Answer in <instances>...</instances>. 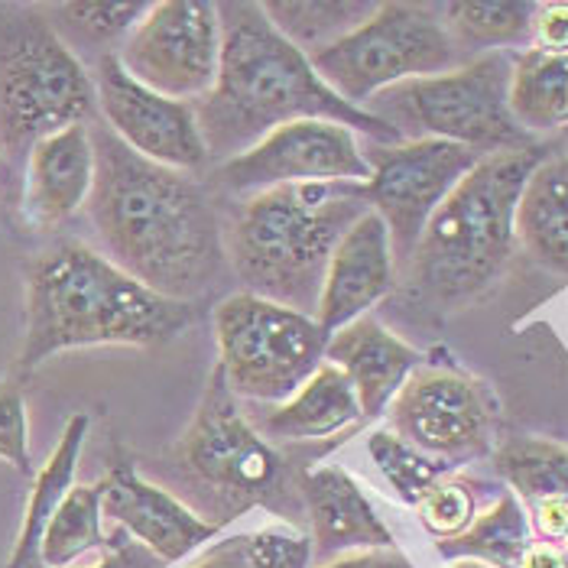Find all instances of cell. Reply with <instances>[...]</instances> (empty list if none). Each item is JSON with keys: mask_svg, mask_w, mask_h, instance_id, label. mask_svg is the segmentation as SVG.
<instances>
[{"mask_svg": "<svg viewBox=\"0 0 568 568\" xmlns=\"http://www.w3.org/2000/svg\"><path fill=\"white\" fill-rule=\"evenodd\" d=\"M91 143L98 170L88 219L101 254L153 293L195 306L227 266L212 189L192 173L143 160L101 121Z\"/></svg>", "mask_w": 568, "mask_h": 568, "instance_id": "6da1fadb", "label": "cell"}, {"mask_svg": "<svg viewBox=\"0 0 568 568\" xmlns=\"http://www.w3.org/2000/svg\"><path fill=\"white\" fill-rule=\"evenodd\" d=\"M221 65L215 88L195 101L199 131L212 163H227L266 133L296 121H332L381 146L403 143L394 128L354 108L318 79L306 52L290 43L263 13V3H219Z\"/></svg>", "mask_w": 568, "mask_h": 568, "instance_id": "7a4b0ae2", "label": "cell"}, {"mask_svg": "<svg viewBox=\"0 0 568 568\" xmlns=\"http://www.w3.org/2000/svg\"><path fill=\"white\" fill-rule=\"evenodd\" d=\"M195 325V306L136 283L101 251L59 241L27 266V322L20 371L75 348H156Z\"/></svg>", "mask_w": 568, "mask_h": 568, "instance_id": "3957f363", "label": "cell"}, {"mask_svg": "<svg viewBox=\"0 0 568 568\" xmlns=\"http://www.w3.org/2000/svg\"><path fill=\"white\" fill-rule=\"evenodd\" d=\"M371 212L357 182H306L244 199L221 219L224 261L244 293L315 318L328 261Z\"/></svg>", "mask_w": 568, "mask_h": 568, "instance_id": "277c9868", "label": "cell"}, {"mask_svg": "<svg viewBox=\"0 0 568 568\" xmlns=\"http://www.w3.org/2000/svg\"><path fill=\"white\" fill-rule=\"evenodd\" d=\"M546 146L494 153L465 175L429 219L409 261L406 293L426 308L455 312L484 296L517 247V202Z\"/></svg>", "mask_w": 568, "mask_h": 568, "instance_id": "5b68a950", "label": "cell"}, {"mask_svg": "<svg viewBox=\"0 0 568 568\" xmlns=\"http://www.w3.org/2000/svg\"><path fill=\"white\" fill-rule=\"evenodd\" d=\"M173 475L195 494V514L221 526L251 507H266L286 524H300L303 478L296 462L254 429L221 371L209 377L205 396L173 445Z\"/></svg>", "mask_w": 568, "mask_h": 568, "instance_id": "8992f818", "label": "cell"}, {"mask_svg": "<svg viewBox=\"0 0 568 568\" xmlns=\"http://www.w3.org/2000/svg\"><path fill=\"white\" fill-rule=\"evenodd\" d=\"M517 52H487L452 72L381 91L364 111L381 118L399 140H445L478 156L539 146L510 111Z\"/></svg>", "mask_w": 568, "mask_h": 568, "instance_id": "52a82bcc", "label": "cell"}, {"mask_svg": "<svg viewBox=\"0 0 568 568\" xmlns=\"http://www.w3.org/2000/svg\"><path fill=\"white\" fill-rule=\"evenodd\" d=\"M94 79L43 13H23L0 33V150L33 143L94 114Z\"/></svg>", "mask_w": 568, "mask_h": 568, "instance_id": "ba28073f", "label": "cell"}, {"mask_svg": "<svg viewBox=\"0 0 568 568\" xmlns=\"http://www.w3.org/2000/svg\"><path fill=\"white\" fill-rule=\"evenodd\" d=\"M318 79L354 108H367L381 91L433 79L468 62L433 3H377L345 40L308 55Z\"/></svg>", "mask_w": 568, "mask_h": 568, "instance_id": "9c48e42d", "label": "cell"}, {"mask_svg": "<svg viewBox=\"0 0 568 568\" xmlns=\"http://www.w3.org/2000/svg\"><path fill=\"white\" fill-rule=\"evenodd\" d=\"M219 367L227 390L254 406H273L296 394L325 364L328 335L318 322L254 293H234L215 306Z\"/></svg>", "mask_w": 568, "mask_h": 568, "instance_id": "30bf717a", "label": "cell"}, {"mask_svg": "<svg viewBox=\"0 0 568 568\" xmlns=\"http://www.w3.org/2000/svg\"><path fill=\"white\" fill-rule=\"evenodd\" d=\"M387 416L390 433L448 468L494 448L497 399L478 377L452 364H419Z\"/></svg>", "mask_w": 568, "mask_h": 568, "instance_id": "8fae6325", "label": "cell"}, {"mask_svg": "<svg viewBox=\"0 0 568 568\" xmlns=\"http://www.w3.org/2000/svg\"><path fill=\"white\" fill-rule=\"evenodd\" d=\"M118 62L156 94L195 104L219 79L221 17L209 0L150 3L146 17L114 52Z\"/></svg>", "mask_w": 568, "mask_h": 568, "instance_id": "7c38bea8", "label": "cell"}, {"mask_svg": "<svg viewBox=\"0 0 568 568\" xmlns=\"http://www.w3.org/2000/svg\"><path fill=\"white\" fill-rule=\"evenodd\" d=\"M484 156L445 140H403L394 146L374 143L371 179L364 199L387 224L396 266L409 261L429 219Z\"/></svg>", "mask_w": 568, "mask_h": 568, "instance_id": "4fadbf2b", "label": "cell"}, {"mask_svg": "<svg viewBox=\"0 0 568 568\" xmlns=\"http://www.w3.org/2000/svg\"><path fill=\"white\" fill-rule=\"evenodd\" d=\"M371 179L367 153L357 133L332 121H296L266 133L247 153L219 163L209 173V189L227 199H254L270 189L306 182H357Z\"/></svg>", "mask_w": 568, "mask_h": 568, "instance_id": "5bb4252c", "label": "cell"}, {"mask_svg": "<svg viewBox=\"0 0 568 568\" xmlns=\"http://www.w3.org/2000/svg\"><path fill=\"white\" fill-rule=\"evenodd\" d=\"M91 79L101 124L124 146H131L133 153H140L150 163L192 175L212 163L192 104L140 85L128 75L114 52L98 59Z\"/></svg>", "mask_w": 568, "mask_h": 568, "instance_id": "9a60e30c", "label": "cell"}, {"mask_svg": "<svg viewBox=\"0 0 568 568\" xmlns=\"http://www.w3.org/2000/svg\"><path fill=\"white\" fill-rule=\"evenodd\" d=\"M101 507L143 549H150L163 566L179 562L219 536V526L202 520L173 490L136 475L131 462H118L101 478Z\"/></svg>", "mask_w": 568, "mask_h": 568, "instance_id": "2e32d148", "label": "cell"}, {"mask_svg": "<svg viewBox=\"0 0 568 568\" xmlns=\"http://www.w3.org/2000/svg\"><path fill=\"white\" fill-rule=\"evenodd\" d=\"M396 286V261L390 234L381 215L367 212L354 221L338 241L315 306L318 328L332 338L338 328L371 315V308L387 300Z\"/></svg>", "mask_w": 568, "mask_h": 568, "instance_id": "e0dca14e", "label": "cell"}, {"mask_svg": "<svg viewBox=\"0 0 568 568\" xmlns=\"http://www.w3.org/2000/svg\"><path fill=\"white\" fill-rule=\"evenodd\" d=\"M94 143L88 124L43 136L27 153L23 175V219L30 227H59L88 209L94 189Z\"/></svg>", "mask_w": 568, "mask_h": 568, "instance_id": "ac0fdd59", "label": "cell"}, {"mask_svg": "<svg viewBox=\"0 0 568 568\" xmlns=\"http://www.w3.org/2000/svg\"><path fill=\"white\" fill-rule=\"evenodd\" d=\"M325 361L348 377L364 419H381L409 374L423 364V354L374 315H364L328 338Z\"/></svg>", "mask_w": 568, "mask_h": 568, "instance_id": "d6986e66", "label": "cell"}, {"mask_svg": "<svg viewBox=\"0 0 568 568\" xmlns=\"http://www.w3.org/2000/svg\"><path fill=\"white\" fill-rule=\"evenodd\" d=\"M303 507L312 526L315 556L322 559L394 546V532L377 517L357 481L338 465L308 468L303 478Z\"/></svg>", "mask_w": 568, "mask_h": 568, "instance_id": "ffe728a7", "label": "cell"}, {"mask_svg": "<svg viewBox=\"0 0 568 568\" xmlns=\"http://www.w3.org/2000/svg\"><path fill=\"white\" fill-rule=\"evenodd\" d=\"M247 419L273 445L276 442L303 445V442L342 438L351 429H357L364 413L348 377L325 361L290 399L273 403V406H257Z\"/></svg>", "mask_w": 568, "mask_h": 568, "instance_id": "44dd1931", "label": "cell"}, {"mask_svg": "<svg viewBox=\"0 0 568 568\" xmlns=\"http://www.w3.org/2000/svg\"><path fill=\"white\" fill-rule=\"evenodd\" d=\"M517 244L542 270L568 280V153H546L517 202Z\"/></svg>", "mask_w": 568, "mask_h": 568, "instance_id": "7402d4cb", "label": "cell"}, {"mask_svg": "<svg viewBox=\"0 0 568 568\" xmlns=\"http://www.w3.org/2000/svg\"><path fill=\"white\" fill-rule=\"evenodd\" d=\"M88 429H91L88 413H75L65 423V429H62V436L55 442L52 455L45 458V465L37 471L27 510H23L20 536L13 542V552H10L7 568L40 566V542H43L45 526L55 517V510L62 507V500L69 497V490L75 487V471H79V458H82V448H85Z\"/></svg>", "mask_w": 568, "mask_h": 568, "instance_id": "603a6c76", "label": "cell"}, {"mask_svg": "<svg viewBox=\"0 0 568 568\" xmlns=\"http://www.w3.org/2000/svg\"><path fill=\"white\" fill-rule=\"evenodd\" d=\"M442 23L465 59L487 52H524L532 33V0H475L442 3Z\"/></svg>", "mask_w": 568, "mask_h": 568, "instance_id": "cb8c5ba5", "label": "cell"}, {"mask_svg": "<svg viewBox=\"0 0 568 568\" xmlns=\"http://www.w3.org/2000/svg\"><path fill=\"white\" fill-rule=\"evenodd\" d=\"M510 111L529 136L568 131V52L524 49L514 55Z\"/></svg>", "mask_w": 568, "mask_h": 568, "instance_id": "d4e9b609", "label": "cell"}, {"mask_svg": "<svg viewBox=\"0 0 568 568\" xmlns=\"http://www.w3.org/2000/svg\"><path fill=\"white\" fill-rule=\"evenodd\" d=\"M494 471L524 504V510L549 500H568V445L552 438H507L494 448Z\"/></svg>", "mask_w": 568, "mask_h": 568, "instance_id": "484cf974", "label": "cell"}, {"mask_svg": "<svg viewBox=\"0 0 568 568\" xmlns=\"http://www.w3.org/2000/svg\"><path fill=\"white\" fill-rule=\"evenodd\" d=\"M529 542H532V529L526 520L524 504L510 490H504L462 536L438 542V556L448 562L475 559L494 568H517Z\"/></svg>", "mask_w": 568, "mask_h": 568, "instance_id": "4316f807", "label": "cell"}, {"mask_svg": "<svg viewBox=\"0 0 568 568\" xmlns=\"http://www.w3.org/2000/svg\"><path fill=\"white\" fill-rule=\"evenodd\" d=\"M374 10L377 3L367 0H276V3L266 0L263 3L266 20L306 55H315L345 40L364 20H371Z\"/></svg>", "mask_w": 568, "mask_h": 568, "instance_id": "83f0119b", "label": "cell"}, {"mask_svg": "<svg viewBox=\"0 0 568 568\" xmlns=\"http://www.w3.org/2000/svg\"><path fill=\"white\" fill-rule=\"evenodd\" d=\"M101 524H104L101 481L75 484L45 526L40 542V566L69 568L91 552H101L108 546V532Z\"/></svg>", "mask_w": 568, "mask_h": 568, "instance_id": "f1b7e54d", "label": "cell"}, {"mask_svg": "<svg viewBox=\"0 0 568 568\" xmlns=\"http://www.w3.org/2000/svg\"><path fill=\"white\" fill-rule=\"evenodd\" d=\"M52 30L65 43H85L104 49L121 45L133 33V27L146 17L150 3H108V0H79V3H55Z\"/></svg>", "mask_w": 568, "mask_h": 568, "instance_id": "f546056e", "label": "cell"}, {"mask_svg": "<svg viewBox=\"0 0 568 568\" xmlns=\"http://www.w3.org/2000/svg\"><path fill=\"white\" fill-rule=\"evenodd\" d=\"M367 452L374 458V465L381 468V475L396 490V497L409 507H416V500L433 487V484L448 475L452 468L442 465L436 458L423 455L419 448H413L409 442L390 433V429H377L367 436Z\"/></svg>", "mask_w": 568, "mask_h": 568, "instance_id": "4dcf8cb0", "label": "cell"}, {"mask_svg": "<svg viewBox=\"0 0 568 568\" xmlns=\"http://www.w3.org/2000/svg\"><path fill=\"white\" fill-rule=\"evenodd\" d=\"M478 487L481 484L471 478H458V475H442L419 500H416V517L429 536H436L438 542H448L455 536H462L468 526L478 520L481 507H478Z\"/></svg>", "mask_w": 568, "mask_h": 568, "instance_id": "1f68e13d", "label": "cell"}, {"mask_svg": "<svg viewBox=\"0 0 568 568\" xmlns=\"http://www.w3.org/2000/svg\"><path fill=\"white\" fill-rule=\"evenodd\" d=\"M244 556L251 568H312L315 546L293 524H273L244 536Z\"/></svg>", "mask_w": 568, "mask_h": 568, "instance_id": "d6a6232c", "label": "cell"}, {"mask_svg": "<svg viewBox=\"0 0 568 568\" xmlns=\"http://www.w3.org/2000/svg\"><path fill=\"white\" fill-rule=\"evenodd\" d=\"M0 462L20 475H33L30 458V416L23 390L10 381L0 384Z\"/></svg>", "mask_w": 568, "mask_h": 568, "instance_id": "836d02e7", "label": "cell"}, {"mask_svg": "<svg viewBox=\"0 0 568 568\" xmlns=\"http://www.w3.org/2000/svg\"><path fill=\"white\" fill-rule=\"evenodd\" d=\"M529 49L549 52V55H566L568 52V0H549L536 3L532 13V33Z\"/></svg>", "mask_w": 568, "mask_h": 568, "instance_id": "e575fe53", "label": "cell"}, {"mask_svg": "<svg viewBox=\"0 0 568 568\" xmlns=\"http://www.w3.org/2000/svg\"><path fill=\"white\" fill-rule=\"evenodd\" d=\"M163 562L150 552V549H143L136 539H131L124 529H114L111 536H108V546L101 549V559H98V566L91 568H160ZM43 568V566H37Z\"/></svg>", "mask_w": 568, "mask_h": 568, "instance_id": "d590c367", "label": "cell"}, {"mask_svg": "<svg viewBox=\"0 0 568 568\" xmlns=\"http://www.w3.org/2000/svg\"><path fill=\"white\" fill-rule=\"evenodd\" d=\"M322 568H416L396 546L384 549H361V552H345L338 559H328Z\"/></svg>", "mask_w": 568, "mask_h": 568, "instance_id": "8d00e7d4", "label": "cell"}, {"mask_svg": "<svg viewBox=\"0 0 568 568\" xmlns=\"http://www.w3.org/2000/svg\"><path fill=\"white\" fill-rule=\"evenodd\" d=\"M189 568H251L247 556H244V536L224 539L219 546H212L199 562H192Z\"/></svg>", "mask_w": 568, "mask_h": 568, "instance_id": "74e56055", "label": "cell"}, {"mask_svg": "<svg viewBox=\"0 0 568 568\" xmlns=\"http://www.w3.org/2000/svg\"><path fill=\"white\" fill-rule=\"evenodd\" d=\"M517 568H568V549L562 542H542L532 536Z\"/></svg>", "mask_w": 568, "mask_h": 568, "instance_id": "f35d334b", "label": "cell"}, {"mask_svg": "<svg viewBox=\"0 0 568 568\" xmlns=\"http://www.w3.org/2000/svg\"><path fill=\"white\" fill-rule=\"evenodd\" d=\"M452 568H494V566H484V562H475V559H455Z\"/></svg>", "mask_w": 568, "mask_h": 568, "instance_id": "ab89813d", "label": "cell"}, {"mask_svg": "<svg viewBox=\"0 0 568 568\" xmlns=\"http://www.w3.org/2000/svg\"><path fill=\"white\" fill-rule=\"evenodd\" d=\"M3 170H7V160H3V150H0V179H3Z\"/></svg>", "mask_w": 568, "mask_h": 568, "instance_id": "60d3db41", "label": "cell"}, {"mask_svg": "<svg viewBox=\"0 0 568 568\" xmlns=\"http://www.w3.org/2000/svg\"><path fill=\"white\" fill-rule=\"evenodd\" d=\"M562 140H566V143H568V131H562Z\"/></svg>", "mask_w": 568, "mask_h": 568, "instance_id": "b9f144b4", "label": "cell"}]
</instances>
